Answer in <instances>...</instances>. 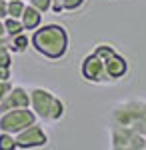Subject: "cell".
Masks as SVG:
<instances>
[{
	"label": "cell",
	"instance_id": "cell-10",
	"mask_svg": "<svg viewBox=\"0 0 146 150\" xmlns=\"http://www.w3.org/2000/svg\"><path fill=\"white\" fill-rule=\"evenodd\" d=\"M40 18H42V12L38 10V8H34L32 4L26 6L22 16H20V20L24 24V30H36L40 26Z\"/></svg>",
	"mask_w": 146,
	"mask_h": 150
},
{
	"label": "cell",
	"instance_id": "cell-19",
	"mask_svg": "<svg viewBox=\"0 0 146 150\" xmlns=\"http://www.w3.org/2000/svg\"><path fill=\"white\" fill-rule=\"evenodd\" d=\"M8 2H10V0H8Z\"/></svg>",
	"mask_w": 146,
	"mask_h": 150
},
{
	"label": "cell",
	"instance_id": "cell-3",
	"mask_svg": "<svg viewBox=\"0 0 146 150\" xmlns=\"http://www.w3.org/2000/svg\"><path fill=\"white\" fill-rule=\"evenodd\" d=\"M30 104L36 116L44 118V120H58L64 114V104L58 100L52 92H48L44 88H34L30 92Z\"/></svg>",
	"mask_w": 146,
	"mask_h": 150
},
{
	"label": "cell",
	"instance_id": "cell-5",
	"mask_svg": "<svg viewBox=\"0 0 146 150\" xmlns=\"http://www.w3.org/2000/svg\"><path fill=\"white\" fill-rule=\"evenodd\" d=\"M82 76L90 82H108L112 80L108 70H106V62L104 58H100L96 52H92L90 56L84 58L82 62Z\"/></svg>",
	"mask_w": 146,
	"mask_h": 150
},
{
	"label": "cell",
	"instance_id": "cell-15",
	"mask_svg": "<svg viewBox=\"0 0 146 150\" xmlns=\"http://www.w3.org/2000/svg\"><path fill=\"white\" fill-rule=\"evenodd\" d=\"M86 0H62V10H66V12H70V10H78L80 6L84 4Z\"/></svg>",
	"mask_w": 146,
	"mask_h": 150
},
{
	"label": "cell",
	"instance_id": "cell-18",
	"mask_svg": "<svg viewBox=\"0 0 146 150\" xmlns=\"http://www.w3.org/2000/svg\"><path fill=\"white\" fill-rule=\"evenodd\" d=\"M6 34H8V32H6V26H4V22L0 20V38H4Z\"/></svg>",
	"mask_w": 146,
	"mask_h": 150
},
{
	"label": "cell",
	"instance_id": "cell-9",
	"mask_svg": "<svg viewBox=\"0 0 146 150\" xmlns=\"http://www.w3.org/2000/svg\"><path fill=\"white\" fill-rule=\"evenodd\" d=\"M104 62H106V70H108V74H110L112 80L114 78H122L124 74L128 72V62H126V58L120 56V54H116V52H112Z\"/></svg>",
	"mask_w": 146,
	"mask_h": 150
},
{
	"label": "cell",
	"instance_id": "cell-1",
	"mask_svg": "<svg viewBox=\"0 0 146 150\" xmlns=\"http://www.w3.org/2000/svg\"><path fill=\"white\" fill-rule=\"evenodd\" d=\"M32 44L40 54L58 60L68 52V32L60 24H46L32 34Z\"/></svg>",
	"mask_w": 146,
	"mask_h": 150
},
{
	"label": "cell",
	"instance_id": "cell-14",
	"mask_svg": "<svg viewBox=\"0 0 146 150\" xmlns=\"http://www.w3.org/2000/svg\"><path fill=\"white\" fill-rule=\"evenodd\" d=\"M12 148H16V138L10 132L0 134V150H12Z\"/></svg>",
	"mask_w": 146,
	"mask_h": 150
},
{
	"label": "cell",
	"instance_id": "cell-7",
	"mask_svg": "<svg viewBox=\"0 0 146 150\" xmlns=\"http://www.w3.org/2000/svg\"><path fill=\"white\" fill-rule=\"evenodd\" d=\"M30 106V92H26L24 88H12L10 92L2 98V104H0V112H6V110H12V108H26Z\"/></svg>",
	"mask_w": 146,
	"mask_h": 150
},
{
	"label": "cell",
	"instance_id": "cell-12",
	"mask_svg": "<svg viewBox=\"0 0 146 150\" xmlns=\"http://www.w3.org/2000/svg\"><path fill=\"white\" fill-rule=\"evenodd\" d=\"M28 36H24V32H20V34L12 36L10 40V50H14V52H24L26 48H28Z\"/></svg>",
	"mask_w": 146,
	"mask_h": 150
},
{
	"label": "cell",
	"instance_id": "cell-2",
	"mask_svg": "<svg viewBox=\"0 0 146 150\" xmlns=\"http://www.w3.org/2000/svg\"><path fill=\"white\" fill-rule=\"evenodd\" d=\"M112 120L114 124L128 126L136 132L146 134V102L136 100V102H126L118 106L112 112Z\"/></svg>",
	"mask_w": 146,
	"mask_h": 150
},
{
	"label": "cell",
	"instance_id": "cell-16",
	"mask_svg": "<svg viewBox=\"0 0 146 150\" xmlns=\"http://www.w3.org/2000/svg\"><path fill=\"white\" fill-rule=\"evenodd\" d=\"M30 4H32L34 8H38L40 12L52 10V0H30Z\"/></svg>",
	"mask_w": 146,
	"mask_h": 150
},
{
	"label": "cell",
	"instance_id": "cell-6",
	"mask_svg": "<svg viewBox=\"0 0 146 150\" xmlns=\"http://www.w3.org/2000/svg\"><path fill=\"white\" fill-rule=\"evenodd\" d=\"M46 142H48L46 132L36 124L16 132V146L18 148H38V146H44Z\"/></svg>",
	"mask_w": 146,
	"mask_h": 150
},
{
	"label": "cell",
	"instance_id": "cell-13",
	"mask_svg": "<svg viewBox=\"0 0 146 150\" xmlns=\"http://www.w3.org/2000/svg\"><path fill=\"white\" fill-rule=\"evenodd\" d=\"M24 8H26V4H24L22 0H10L8 2V16L12 18H20L22 16Z\"/></svg>",
	"mask_w": 146,
	"mask_h": 150
},
{
	"label": "cell",
	"instance_id": "cell-17",
	"mask_svg": "<svg viewBox=\"0 0 146 150\" xmlns=\"http://www.w3.org/2000/svg\"><path fill=\"white\" fill-rule=\"evenodd\" d=\"M52 10L54 12H64L62 10V0H52Z\"/></svg>",
	"mask_w": 146,
	"mask_h": 150
},
{
	"label": "cell",
	"instance_id": "cell-8",
	"mask_svg": "<svg viewBox=\"0 0 146 150\" xmlns=\"http://www.w3.org/2000/svg\"><path fill=\"white\" fill-rule=\"evenodd\" d=\"M134 134H136V130L116 124L112 128V132H110V136H112V148H130V142L134 138Z\"/></svg>",
	"mask_w": 146,
	"mask_h": 150
},
{
	"label": "cell",
	"instance_id": "cell-4",
	"mask_svg": "<svg viewBox=\"0 0 146 150\" xmlns=\"http://www.w3.org/2000/svg\"><path fill=\"white\" fill-rule=\"evenodd\" d=\"M36 122V112L28 110L26 108H12V110H6L4 116L0 118V130L2 132H20L24 128L32 126Z\"/></svg>",
	"mask_w": 146,
	"mask_h": 150
},
{
	"label": "cell",
	"instance_id": "cell-11",
	"mask_svg": "<svg viewBox=\"0 0 146 150\" xmlns=\"http://www.w3.org/2000/svg\"><path fill=\"white\" fill-rule=\"evenodd\" d=\"M4 26H6L8 36H16V34H20V32H24V24H22L20 18H12V16H8V18L4 20Z\"/></svg>",
	"mask_w": 146,
	"mask_h": 150
}]
</instances>
